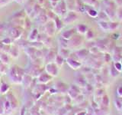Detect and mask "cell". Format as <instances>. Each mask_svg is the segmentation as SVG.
Listing matches in <instances>:
<instances>
[{"label": "cell", "instance_id": "33", "mask_svg": "<svg viewBox=\"0 0 122 115\" xmlns=\"http://www.w3.org/2000/svg\"><path fill=\"white\" fill-rule=\"evenodd\" d=\"M1 41L2 42V44L5 45H10L11 43V38L10 37H5V38L2 39Z\"/></svg>", "mask_w": 122, "mask_h": 115}, {"label": "cell", "instance_id": "12", "mask_svg": "<svg viewBox=\"0 0 122 115\" xmlns=\"http://www.w3.org/2000/svg\"><path fill=\"white\" fill-rule=\"evenodd\" d=\"M76 33H78L79 34H81V35H85V34L86 33V32L89 29L88 26L86 24H83V23H80V24H78L76 27Z\"/></svg>", "mask_w": 122, "mask_h": 115}, {"label": "cell", "instance_id": "40", "mask_svg": "<svg viewBox=\"0 0 122 115\" xmlns=\"http://www.w3.org/2000/svg\"><path fill=\"white\" fill-rule=\"evenodd\" d=\"M44 2V1H43V0H40V1H39V3L40 4H42V3H43Z\"/></svg>", "mask_w": 122, "mask_h": 115}, {"label": "cell", "instance_id": "36", "mask_svg": "<svg viewBox=\"0 0 122 115\" xmlns=\"http://www.w3.org/2000/svg\"><path fill=\"white\" fill-rule=\"evenodd\" d=\"M117 91V94L119 96H121V97H122V86L118 87Z\"/></svg>", "mask_w": 122, "mask_h": 115}, {"label": "cell", "instance_id": "8", "mask_svg": "<svg viewBox=\"0 0 122 115\" xmlns=\"http://www.w3.org/2000/svg\"><path fill=\"white\" fill-rule=\"evenodd\" d=\"M44 29H45V32L48 35V37H52L56 32V28L54 23H53V21L48 22L46 23L44 25Z\"/></svg>", "mask_w": 122, "mask_h": 115}, {"label": "cell", "instance_id": "35", "mask_svg": "<svg viewBox=\"0 0 122 115\" xmlns=\"http://www.w3.org/2000/svg\"><path fill=\"white\" fill-rule=\"evenodd\" d=\"M60 0H50V2H51V5L54 8L55 6H56V5L60 2Z\"/></svg>", "mask_w": 122, "mask_h": 115}, {"label": "cell", "instance_id": "39", "mask_svg": "<svg viewBox=\"0 0 122 115\" xmlns=\"http://www.w3.org/2000/svg\"><path fill=\"white\" fill-rule=\"evenodd\" d=\"M25 1H27V0H15V2H17L18 3H23V2H25Z\"/></svg>", "mask_w": 122, "mask_h": 115}, {"label": "cell", "instance_id": "27", "mask_svg": "<svg viewBox=\"0 0 122 115\" xmlns=\"http://www.w3.org/2000/svg\"><path fill=\"white\" fill-rule=\"evenodd\" d=\"M97 18H98V21H106V22H108V20H109V18L108 17V15H106V13L104 11L98 12V15Z\"/></svg>", "mask_w": 122, "mask_h": 115}, {"label": "cell", "instance_id": "9", "mask_svg": "<svg viewBox=\"0 0 122 115\" xmlns=\"http://www.w3.org/2000/svg\"><path fill=\"white\" fill-rule=\"evenodd\" d=\"M52 79V77L47 72H42L37 76V82L41 84H45Z\"/></svg>", "mask_w": 122, "mask_h": 115}, {"label": "cell", "instance_id": "34", "mask_svg": "<svg viewBox=\"0 0 122 115\" xmlns=\"http://www.w3.org/2000/svg\"><path fill=\"white\" fill-rule=\"evenodd\" d=\"M5 114V107H4V102L0 99V115Z\"/></svg>", "mask_w": 122, "mask_h": 115}, {"label": "cell", "instance_id": "37", "mask_svg": "<svg viewBox=\"0 0 122 115\" xmlns=\"http://www.w3.org/2000/svg\"><path fill=\"white\" fill-rule=\"evenodd\" d=\"M20 115H26V109L25 107H23L21 110V112H20Z\"/></svg>", "mask_w": 122, "mask_h": 115}, {"label": "cell", "instance_id": "20", "mask_svg": "<svg viewBox=\"0 0 122 115\" xmlns=\"http://www.w3.org/2000/svg\"><path fill=\"white\" fill-rule=\"evenodd\" d=\"M109 22V21H108ZM108 22L106 21H98V24L99 25V27L104 31V32H110L109 31V25H108Z\"/></svg>", "mask_w": 122, "mask_h": 115}, {"label": "cell", "instance_id": "25", "mask_svg": "<svg viewBox=\"0 0 122 115\" xmlns=\"http://www.w3.org/2000/svg\"><path fill=\"white\" fill-rule=\"evenodd\" d=\"M95 37V34L92 29H88V31L86 32V33L85 34V38L88 41H91L94 39Z\"/></svg>", "mask_w": 122, "mask_h": 115}, {"label": "cell", "instance_id": "38", "mask_svg": "<svg viewBox=\"0 0 122 115\" xmlns=\"http://www.w3.org/2000/svg\"><path fill=\"white\" fill-rule=\"evenodd\" d=\"M75 115H86V111H79V112L76 113Z\"/></svg>", "mask_w": 122, "mask_h": 115}, {"label": "cell", "instance_id": "30", "mask_svg": "<svg viewBox=\"0 0 122 115\" xmlns=\"http://www.w3.org/2000/svg\"><path fill=\"white\" fill-rule=\"evenodd\" d=\"M110 74L112 75V76H114V77H117L118 75H119V72H118L116 69H115V68H114V64H112V66H111V68H110Z\"/></svg>", "mask_w": 122, "mask_h": 115}, {"label": "cell", "instance_id": "26", "mask_svg": "<svg viewBox=\"0 0 122 115\" xmlns=\"http://www.w3.org/2000/svg\"><path fill=\"white\" fill-rule=\"evenodd\" d=\"M68 41L66 39H64L63 38L60 37L58 39V42H59V45L60 48H68Z\"/></svg>", "mask_w": 122, "mask_h": 115}, {"label": "cell", "instance_id": "1", "mask_svg": "<svg viewBox=\"0 0 122 115\" xmlns=\"http://www.w3.org/2000/svg\"><path fill=\"white\" fill-rule=\"evenodd\" d=\"M8 74H9L10 80L12 83L21 84L22 83L23 78L25 75V71L17 65H13L12 67L10 68Z\"/></svg>", "mask_w": 122, "mask_h": 115}, {"label": "cell", "instance_id": "4", "mask_svg": "<svg viewBox=\"0 0 122 115\" xmlns=\"http://www.w3.org/2000/svg\"><path fill=\"white\" fill-rule=\"evenodd\" d=\"M45 72H47L49 75H51L52 78L56 77L59 74V69L60 68L57 66L55 62H48L45 65Z\"/></svg>", "mask_w": 122, "mask_h": 115}, {"label": "cell", "instance_id": "10", "mask_svg": "<svg viewBox=\"0 0 122 115\" xmlns=\"http://www.w3.org/2000/svg\"><path fill=\"white\" fill-rule=\"evenodd\" d=\"M76 34V29L75 28H72V29H70L63 31V32H61V37L63 38L64 39L70 40V38Z\"/></svg>", "mask_w": 122, "mask_h": 115}, {"label": "cell", "instance_id": "31", "mask_svg": "<svg viewBox=\"0 0 122 115\" xmlns=\"http://www.w3.org/2000/svg\"><path fill=\"white\" fill-rule=\"evenodd\" d=\"M114 66L116 70L118 72H122V63L121 61H117V62H114Z\"/></svg>", "mask_w": 122, "mask_h": 115}, {"label": "cell", "instance_id": "29", "mask_svg": "<svg viewBox=\"0 0 122 115\" xmlns=\"http://www.w3.org/2000/svg\"><path fill=\"white\" fill-rule=\"evenodd\" d=\"M7 71H8V69L6 68V64H3L2 62L0 61V74L5 75Z\"/></svg>", "mask_w": 122, "mask_h": 115}, {"label": "cell", "instance_id": "32", "mask_svg": "<svg viewBox=\"0 0 122 115\" xmlns=\"http://www.w3.org/2000/svg\"><path fill=\"white\" fill-rule=\"evenodd\" d=\"M116 16L122 21V6H118V8L116 9Z\"/></svg>", "mask_w": 122, "mask_h": 115}, {"label": "cell", "instance_id": "24", "mask_svg": "<svg viewBox=\"0 0 122 115\" xmlns=\"http://www.w3.org/2000/svg\"><path fill=\"white\" fill-rule=\"evenodd\" d=\"M0 61L5 64H8L9 63V59L8 54L5 52H0Z\"/></svg>", "mask_w": 122, "mask_h": 115}, {"label": "cell", "instance_id": "2", "mask_svg": "<svg viewBox=\"0 0 122 115\" xmlns=\"http://www.w3.org/2000/svg\"><path fill=\"white\" fill-rule=\"evenodd\" d=\"M53 12L57 16L64 17L68 12V9L65 0H60V2L56 5V6L53 8Z\"/></svg>", "mask_w": 122, "mask_h": 115}, {"label": "cell", "instance_id": "17", "mask_svg": "<svg viewBox=\"0 0 122 115\" xmlns=\"http://www.w3.org/2000/svg\"><path fill=\"white\" fill-rule=\"evenodd\" d=\"M58 54L60 55H61L63 58H64L65 59L68 58L70 56V48H60L59 51H58Z\"/></svg>", "mask_w": 122, "mask_h": 115}, {"label": "cell", "instance_id": "7", "mask_svg": "<svg viewBox=\"0 0 122 115\" xmlns=\"http://www.w3.org/2000/svg\"><path fill=\"white\" fill-rule=\"evenodd\" d=\"M7 32H9V35L11 39H18L22 33V31H20V28L18 26L11 27L7 29Z\"/></svg>", "mask_w": 122, "mask_h": 115}, {"label": "cell", "instance_id": "23", "mask_svg": "<svg viewBox=\"0 0 122 115\" xmlns=\"http://www.w3.org/2000/svg\"><path fill=\"white\" fill-rule=\"evenodd\" d=\"M108 25H109V31L110 32H113V31L117 30L119 29V23L113 21H109L108 22Z\"/></svg>", "mask_w": 122, "mask_h": 115}, {"label": "cell", "instance_id": "15", "mask_svg": "<svg viewBox=\"0 0 122 115\" xmlns=\"http://www.w3.org/2000/svg\"><path fill=\"white\" fill-rule=\"evenodd\" d=\"M53 23H54L56 31H61L64 27V23L63 22L62 19H60L59 16H56L53 19Z\"/></svg>", "mask_w": 122, "mask_h": 115}, {"label": "cell", "instance_id": "11", "mask_svg": "<svg viewBox=\"0 0 122 115\" xmlns=\"http://www.w3.org/2000/svg\"><path fill=\"white\" fill-rule=\"evenodd\" d=\"M89 52L88 51L87 49L83 48V49H80V50H78V51H76L74 54L76 55V56L77 57V58L81 61L82 60L86 58L88 55H89Z\"/></svg>", "mask_w": 122, "mask_h": 115}, {"label": "cell", "instance_id": "22", "mask_svg": "<svg viewBox=\"0 0 122 115\" xmlns=\"http://www.w3.org/2000/svg\"><path fill=\"white\" fill-rule=\"evenodd\" d=\"M10 87L9 85L5 82H2L1 84H0V93L2 94H5L6 93H8V91H9Z\"/></svg>", "mask_w": 122, "mask_h": 115}, {"label": "cell", "instance_id": "6", "mask_svg": "<svg viewBox=\"0 0 122 115\" xmlns=\"http://www.w3.org/2000/svg\"><path fill=\"white\" fill-rule=\"evenodd\" d=\"M78 18V15L75 11H69L67 12L66 15L63 17V22L64 25H69L70 23L74 22Z\"/></svg>", "mask_w": 122, "mask_h": 115}, {"label": "cell", "instance_id": "28", "mask_svg": "<svg viewBox=\"0 0 122 115\" xmlns=\"http://www.w3.org/2000/svg\"><path fill=\"white\" fill-rule=\"evenodd\" d=\"M25 10H21V11H19V12H17L16 13L15 15L13 14V17L15 18L14 19H22L24 18L25 16Z\"/></svg>", "mask_w": 122, "mask_h": 115}, {"label": "cell", "instance_id": "5", "mask_svg": "<svg viewBox=\"0 0 122 115\" xmlns=\"http://www.w3.org/2000/svg\"><path fill=\"white\" fill-rule=\"evenodd\" d=\"M74 55H75V58L70 54V56L68 58L66 59V62L67 63V64L72 69H74V70H77V69L81 68V66H82V62L77 58V57L76 56L75 54H74Z\"/></svg>", "mask_w": 122, "mask_h": 115}, {"label": "cell", "instance_id": "3", "mask_svg": "<svg viewBox=\"0 0 122 115\" xmlns=\"http://www.w3.org/2000/svg\"><path fill=\"white\" fill-rule=\"evenodd\" d=\"M83 38L81 34H74L70 40L68 41L69 48H76L82 44Z\"/></svg>", "mask_w": 122, "mask_h": 115}, {"label": "cell", "instance_id": "14", "mask_svg": "<svg viewBox=\"0 0 122 115\" xmlns=\"http://www.w3.org/2000/svg\"><path fill=\"white\" fill-rule=\"evenodd\" d=\"M7 100L9 101L10 104L11 106V107H12V109H16L18 107V101L17 100L15 99V98L14 97V95L11 93V92H9V94H8L7 95Z\"/></svg>", "mask_w": 122, "mask_h": 115}, {"label": "cell", "instance_id": "13", "mask_svg": "<svg viewBox=\"0 0 122 115\" xmlns=\"http://www.w3.org/2000/svg\"><path fill=\"white\" fill-rule=\"evenodd\" d=\"M86 6V12H87V14L89 15V16H90L91 18H97L98 15V12L95 9V8L89 6V8L87 7V5H85Z\"/></svg>", "mask_w": 122, "mask_h": 115}, {"label": "cell", "instance_id": "16", "mask_svg": "<svg viewBox=\"0 0 122 115\" xmlns=\"http://www.w3.org/2000/svg\"><path fill=\"white\" fill-rule=\"evenodd\" d=\"M34 6H35V2H33L32 3V0H29V1H27L26 4H25V12L28 14L29 16L30 15V13L32 12Z\"/></svg>", "mask_w": 122, "mask_h": 115}, {"label": "cell", "instance_id": "19", "mask_svg": "<svg viewBox=\"0 0 122 115\" xmlns=\"http://www.w3.org/2000/svg\"><path fill=\"white\" fill-rule=\"evenodd\" d=\"M65 59L64 58H63L61 55H60L59 54H57L55 57V59H54V62L56 64V65L58 66L59 68H61L63 65L64 62H65Z\"/></svg>", "mask_w": 122, "mask_h": 115}, {"label": "cell", "instance_id": "21", "mask_svg": "<svg viewBox=\"0 0 122 115\" xmlns=\"http://www.w3.org/2000/svg\"><path fill=\"white\" fill-rule=\"evenodd\" d=\"M9 53V55L11 57L14 58H18V55H19V50H18V47H16V46H14V47L10 48Z\"/></svg>", "mask_w": 122, "mask_h": 115}, {"label": "cell", "instance_id": "18", "mask_svg": "<svg viewBox=\"0 0 122 115\" xmlns=\"http://www.w3.org/2000/svg\"><path fill=\"white\" fill-rule=\"evenodd\" d=\"M39 35V33H38V30L37 29H33L30 31V33L29 34V40L30 41H35L37 40V37Z\"/></svg>", "mask_w": 122, "mask_h": 115}]
</instances>
